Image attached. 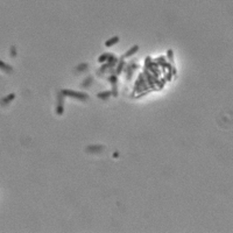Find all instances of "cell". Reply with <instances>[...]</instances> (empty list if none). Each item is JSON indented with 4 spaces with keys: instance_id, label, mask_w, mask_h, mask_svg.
<instances>
[{
    "instance_id": "obj_1",
    "label": "cell",
    "mask_w": 233,
    "mask_h": 233,
    "mask_svg": "<svg viewBox=\"0 0 233 233\" xmlns=\"http://www.w3.org/2000/svg\"><path fill=\"white\" fill-rule=\"evenodd\" d=\"M63 94L64 96H68V97H71V98H75L77 100H81V102H86L89 99V94L85 93V92H81V91H73V90H69V89H64L62 90Z\"/></svg>"
},
{
    "instance_id": "obj_2",
    "label": "cell",
    "mask_w": 233,
    "mask_h": 233,
    "mask_svg": "<svg viewBox=\"0 0 233 233\" xmlns=\"http://www.w3.org/2000/svg\"><path fill=\"white\" fill-rule=\"evenodd\" d=\"M64 94L62 91H58L57 92V105H56V113L58 116L63 114V111H64V104H63V100H64Z\"/></svg>"
},
{
    "instance_id": "obj_3",
    "label": "cell",
    "mask_w": 233,
    "mask_h": 233,
    "mask_svg": "<svg viewBox=\"0 0 233 233\" xmlns=\"http://www.w3.org/2000/svg\"><path fill=\"white\" fill-rule=\"evenodd\" d=\"M104 149V146L102 145H90L86 147V152H90V153H99Z\"/></svg>"
},
{
    "instance_id": "obj_4",
    "label": "cell",
    "mask_w": 233,
    "mask_h": 233,
    "mask_svg": "<svg viewBox=\"0 0 233 233\" xmlns=\"http://www.w3.org/2000/svg\"><path fill=\"white\" fill-rule=\"evenodd\" d=\"M125 70V61H124V57H121L119 59V62H118V65H117V69H116V72H117V75H120V73Z\"/></svg>"
},
{
    "instance_id": "obj_5",
    "label": "cell",
    "mask_w": 233,
    "mask_h": 233,
    "mask_svg": "<svg viewBox=\"0 0 233 233\" xmlns=\"http://www.w3.org/2000/svg\"><path fill=\"white\" fill-rule=\"evenodd\" d=\"M138 50H139V46L135 44V46H133V47L129 49V50H127V51L124 54V56H122V57H124V58H125V57H131V56H133L134 54H135Z\"/></svg>"
},
{
    "instance_id": "obj_6",
    "label": "cell",
    "mask_w": 233,
    "mask_h": 233,
    "mask_svg": "<svg viewBox=\"0 0 233 233\" xmlns=\"http://www.w3.org/2000/svg\"><path fill=\"white\" fill-rule=\"evenodd\" d=\"M14 98H15V94H14V93H9V94L5 96L3 99H1V104H3V105H7V104H9L12 100H14Z\"/></svg>"
},
{
    "instance_id": "obj_7",
    "label": "cell",
    "mask_w": 233,
    "mask_h": 233,
    "mask_svg": "<svg viewBox=\"0 0 233 233\" xmlns=\"http://www.w3.org/2000/svg\"><path fill=\"white\" fill-rule=\"evenodd\" d=\"M112 96V91H102L97 94V98H99V99H108L110 97Z\"/></svg>"
},
{
    "instance_id": "obj_8",
    "label": "cell",
    "mask_w": 233,
    "mask_h": 233,
    "mask_svg": "<svg viewBox=\"0 0 233 233\" xmlns=\"http://www.w3.org/2000/svg\"><path fill=\"white\" fill-rule=\"evenodd\" d=\"M118 62H119V59H118L113 54L110 55V57H108V59H107V63L110 64V67H111V68L116 67V64H117Z\"/></svg>"
},
{
    "instance_id": "obj_9",
    "label": "cell",
    "mask_w": 233,
    "mask_h": 233,
    "mask_svg": "<svg viewBox=\"0 0 233 233\" xmlns=\"http://www.w3.org/2000/svg\"><path fill=\"white\" fill-rule=\"evenodd\" d=\"M118 42H119V36H113V38L108 39V40L105 42V47H112V46H114V44L118 43Z\"/></svg>"
},
{
    "instance_id": "obj_10",
    "label": "cell",
    "mask_w": 233,
    "mask_h": 233,
    "mask_svg": "<svg viewBox=\"0 0 233 233\" xmlns=\"http://www.w3.org/2000/svg\"><path fill=\"white\" fill-rule=\"evenodd\" d=\"M107 81L110 84H112V85H116L118 83V75L117 73H112V75H110L107 77Z\"/></svg>"
},
{
    "instance_id": "obj_11",
    "label": "cell",
    "mask_w": 233,
    "mask_h": 233,
    "mask_svg": "<svg viewBox=\"0 0 233 233\" xmlns=\"http://www.w3.org/2000/svg\"><path fill=\"white\" fill-rule=\"evenodd\" d=\"M110 53H104V54H102L99 57H98V62L99 63H105V62H107V59H108V57H110Z\"/></svg>"
},
{
    "instance_id": "obj_12",
    "label": "cell",
    "mask_w": 233,
    "mask_h": 233,
    "mask_svg": "<svg viewBox=\"0 0 233 233\" xmlns=\"http://www.w3.org/2000/svg\"><path fill=\"white\" fill-rule=\"evenodd\" d=\"M0 67H1V70L6 71V72H12V71H13V68H12L11 65H7L5 62H3V61H0Z\"/></svg>"
},
{
    "instance_id": "obj_13",
    "label": "cell",
    "mask_w": 233,
    "mask_h": 233,
    "mask_svg": "<svg viewBox=\"0 0 233 233\" xmlns=\"http://www.w3.org/2000/svg\"><path fill=\"white\" fill-rule=\"evenodd\" d=\"M124 71H126V73H127V79H131V77L133 75V67L129 64V65H127V68Z\"/></svg>"
},
{
    "instance_id": "obj_14",
    "label": "cell",
    "mask_w": 233,
    "mask_h": 233,
    "mask_svg": "<svg viewBox=\"0 0 233 233\" xmlns=\"http://www.w3.org/2000/svg\"><path fill=\"white\" fill-rule=\"evenodd\" d=\"M92 81H93V78H92V77H88L86 79H85V81H84V82L82 83V85H81V86H82V88H88L89 85H90V84L92 83Z\"/></svg>"
},
{
    "instance_id": "obj_15",
    "label": "cell",
    "mask_w": 233,
    "mask_h": 233,
    "mask_svg": "<svg viewBox=\"0 0 233 233\" xmlns=\"http://www.w3.org/2000/svg\"><path fill=\"white\" fill-rule=\"evenodd\" d=\"M167 56H168V58H169V62L174 65V53H173V50H171V49H169V50L167 51Z\"/></svg>"
},
{
    "instance_id": "obj_16",
    "label": "cell",
    "mask_w": 233,
    "mask_h": 233,
    "mask_svg": "<svg viewBox=\"0 0 233 233\" xmlns=\"http://www.w3.org/2000/svg\"><path fill=\"white\" fill-rule=\"evenodd\" d=\"M88 67H89L88 63H81V64L76 68V71H85V70L88 69Z\"/></svg>"
},
{
    "instance_id": "obj_17",
    "label": "cell",
    "mask_w": 233,
    "mask_h": 233,
    "mask_svg": "<svg viewBox=\"0 0 233 233\" xmlns=\"http://www.w3.org/2000/svg\"><path fill=\"white\" fill-rule=\"evenodd\" d=\"M107 69H111V67H110V64H108L107 62H105V63H103V65L99 68V72H105Z\"/></svg>"
},
{
    "instance_id": "obj_18",
    "label": "cell",
    "mask_w": 233,
    "mask_h": 233,
    "mask_svg": "<svg viewBox=\"0 0 233 233\" xmlns=\"http://www.w3.org/2000/svg\"><path fill=\"white\" fill-rule=\"evenodd\" d=\"M112 96H113V97H117V96H118V88H117V84H116V85H112Z\"/></svg>"
},
{
    "instance_id": "obj_19",
    "label": "cell",
    "mask_w": 233,
    "mask_h": 233,
    "mask_svg": "<svg viewBox=\"0 0 233 233\" xmlns=\"http://www.w3.org/2000/svg\"><path fill=\"white\" fill-rule=\"evenodd\" d=\"M11 55L13 56V57L17 56V49H15V47H12V48H11Z\"/></svg>"
},
{
    "instance_id": "obj_20",
    "label": "cell",
    "mask_w": 233,
    "mask_h": 233,
    "mask_svg": "<svg viewBox=\"0 0 233 233\" xmlns=\"http://www.w3.org/2000/svg\"><path fill=\"white\" fill-rule=\"evenodd\" d=\"M113 156H114V157H118V156H119V153H118V152H116V153L113 154Z\"/></svg>"
}]
</instances>
